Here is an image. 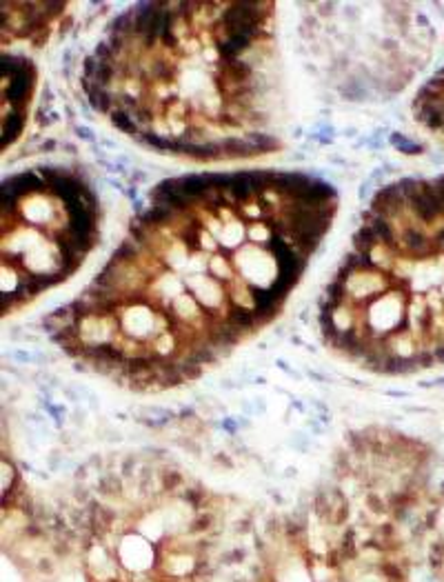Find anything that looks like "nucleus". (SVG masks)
I'll list each match as a JSON object with an SVG mask.
<instances>
[{"label":"nucleus","mask_w":444,"mask_h":582,"mask_svg":"<svg viewBox=\"0 0 444 582\" xmlns=\"http://www.w3.org/2000/svg\"><path fill=\"white\" fill-rule=\"evenodd\" d=\"M65 14V3H3L5 42H45Z\"/></svg>","instance_id":"6"},{"label":"nucleus","mask_w":444,"mask_h":582,"mask_svg":"<svg viewBox=\"0 0 444 582\" xmlns=\"http://www.w3.org/2000/svg\"><path fill=\"white\" fill-rule=\"evenodd\" d=\"M413 116L426 131L444 142V67L422 85L413 100Z\"/></svg>","instance_id":"7"},{"label":"nucleus","mask_w":444,"mask_h":582,"mask_svg":"<svg viewBox=\"0 0 444 582\" xmlns=\"http://www.w3.org/2000/svg\"><path fill=\"white\" fill-rule=\"evenodd\" d=\"M335 211L333 187L300 171L164 180L45 329L71 360L125 389L183 387L280 316Z\"/></svg>","instance_id":"1"},{"label":"nucleus","mask_w":444,"mask_h":582,"mask_svg":"<svg viewBox=\"0 0 444 582\" xmlns=\"http://www.w3.org/2000/svg\"><path fill=\"white\" fill-rule=\"evenodd\" d=\"M100 238L98 196L80 171L38 165L3 182V316L67 282Z\"/></svg>","instance_id":"4"},{"label":"nucleus","mask_w":444,"mask_h":582,"mask_svg":"<svg viewBox=\"0 0 444 582\" xmlns=\"http://www.w3.org/2000/svg\"><path fill=\"white\" fill-rule=\"evenodd\" d=\"M36 69L23 56L3 58V147L20 138L27 122V109L34 98Z\"/></svg>","instance_id":"5"},{"label":"nucleus","mask_w":444,"mask_h":582,"mask_svg":"<svg viewBox=\"0 0 444 582\" xmlns=\"http://www.w3.org/2000/svg\"><path fill=\"white\" fill-rule=\"evenodd\" d=\"M338 358L378 376L444 365V174L380 189L320 298Z\"/></svg>","instance_id":"3"},{"label":"nucleus","mask_w":444,"mask_h":582,"mask_svg":"<svg viewBox=\"0 0 444 582\" xmlns=\"http://www.w3.org/2000/svg\"><path fill=\"white\" fill-rule=\"evenodd\" d=\"M276 3H140L109 23L80 85L100 116L151 152L233 163L280 149Z\"/></svg>","instance_id":"2"}]
</instances>
